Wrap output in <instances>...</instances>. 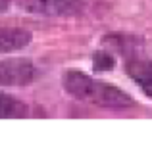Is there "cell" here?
<instances>
[{"instance_id":"5","label":"cell","mask_w":152,"mask_h":142,"mask_svg":"<svg viewBox=\"0 0 152 142\" xmlns=\"http://www.w3.org/2000/svg\"><path fill=\"white\" fill-rule=\"evenodd\" d=\"M127 73L142 88V92L152 98V62H131L127 65Z\"/></svg>"},{"instance_id":"3","label":"cell","mask_w":152,"mask_h":142,"mask_svg":"<svg viewBox=\"0 0 152 142\" xmlns=\"http://www.w3.org/2000/svg\"><path fill=\"white\" fill-rule=\"evenodd\" d=\"M18 6L29 14L62 17L77 14L81 10V0H18Z\"/></svg>"},{"instance_id":"4","label":"cell","mask_w":152,"mask_h":142,"mask_svg":"<svg viewBox=\"0 0 152 142\" xmlns=\"http://www.w3.org/2000/svg\"><path fill=\"white\" fill-rule=\"evenodd\" d=\"M31 42V35L18 27H0V54L21 50Z\"/></svg>"},{"instance_id":"7","label":"cell","mask_w":152,"mask_h":142,"mask_svg":"<svg viewBox=\"0 0 152 142\" xmlns=\"http://www.w3.org/2000/svg\"><path fill=\"white\" fill-rule=\"evenodd\" d=\"M114 65H115V58L110 52H104V50L96 52V56H94V69L110 71V69H114Z\"/></svg>"},{"instance_id":"6","label":"cell","mask_w":152,"mask_h":142,"mask_svg":"<svg viewBox=\"0 0 152 142\" xmlns=\"http://www.w3.org/2000/svg\"><path fill=\"white\" fill-rule=\"evenodd\" d=\"M27 106L10 94H0V119H14V117H25Z\"/></svg>"},{"instance_id":"1","label":"cell","mask_w":152,"mask_h":142,"mask_svg":"<svg viewBox=\"0 0 152 142\" xmlns=\"http://www.w3.org/2000/svg\"><path fill=\"white\" fill-rule=\"evenodd\" d=\"M64 88L77 100H85L91 104L112 109H125L133 106V98L118 86L94 81L93 77L81 71H66L62 77Z\"/></svg>"},{"instance_id":"2","label":"cell","mask_w":152,"mask_h":142,"mask_svg":"<svg viewBox=\"0 0 152 142\" xmlns=\"http://www.w3.org/2000/svg\"><path fill=\"white\" fill-rule=\"evenodd\" d=\"M39 69L29 60H4L0 62V86H23L37 79Z\"/></svg>"},{"instance_id":"8","label":"cell","mask_w":152,"mask_h":142,"mask_svg":"<svg viewBox=\"0 0 152 142\" xmlns=\"http://www.w3.org/2000/svg\"><path fill=\"white\" fill-rule=\"evenodd\" d=\"M10 2L12 0H0V12H6L8 6H10Z\"/></svg>"}]
</instances>
